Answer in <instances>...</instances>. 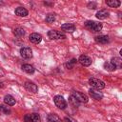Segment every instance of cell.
Returning <instances> with one entry per match:
<instances>
[{"mask_svg":"<svg viewBox=\"0 0 122 122\" xmlns=\"http://www.w3.org/2000/svg\"><path fill=\"white\" fill-rule=\"evenodd\" d=\"M85 27L90 30H93V31H100L102 30V24L94 21H87L85 23Z\"/></svg>","mask_w":122,"mask_h":122,"instance_id":"2","label":"cell"},{"mask_svg":"<svg viewBox=\"0 0 122 122\" xmlns=\"http://www.w3.org/2000/svg\"><path fill=\"white\" fill-rule=\"evenodd\" d=\"M106 4L111 8H117L121 5V2L118 0H107Z\"/></svg>","mask_w":122,"mask_h":122,"instance_id":"21","label":"cell"},{"mask_svg":"<svg viewBox=\"0 0 122 122\" xmlns=\"http://www.w3.org/2000/svg\"><path fill=\"white\" fill-rule=\"evenodd\" d=\"M111 63L113 64L116 67V69H119V68L122 67V60L119 57H112L111 59Z\"/></svg>","mask_w":122,"mask_h":122,"instance_id":"19","label":"cell"},{"mask_svg":"<svg viewBox=\"0 0 122 122\" xmlns=\"http://www.w3.org/2000/svg\"><path fill=\"white\" fill-rule=\"evenodd\" d=\"M22 70L25 72L29 73V74H32L34 72V71H35L34 68L31 65H30V64H24V65H22Z\"/></svg>","mask_w":122,"mask_h":122,"instance_id":"17","label":"cell"},{"mask_svg":"<svg viewBox=\"0 0 122 122\" xmlns=\"http://www.w3.org/2000/svg\"><path fill=\"white\" fill-rule=\"evenodd\" d=\"M76 62H77V60H76L75 58H72L71 60H70V61H68V62L66 63V68H67V69H69V70L73 69V67L75 66Z\"/></svg>","mask_w":122,"mask_h":122,"instance_id":"24","label":"cell"},{"mask_svg":"<svg viewBox=\"0 0 122 122\" xmlns=\"http://www.w3.org/2000/svg\"><path fill=\"white\" fill-rule=\"evenodd\" d=\"M29 39H30V41L31 43H33V44H38V43L41 42L42 36H41V34H39V33L33 32V33H31V34L30 35Z\"/></svg>","mask_w":122,"mask_h":122,"instance_id":"9","label":"cell"},{"mask_svg":"<svg viewBox=\"0 0 122 122\" xmlns=\"http://www.w3.org/2000/svg\"><path fill=\"white\" fill-rule=\"evenodd\" d=\"M25 122H40V116L38 113H28L24 116Z\"/></svg>","mask_w":122,"mask_h":122,"instance_id":"6","label":"cell"},{"mask_svg":"<svg viewBox=\"0 0 122 122\" xmlns=\"http://www.w3.org/2000/svg\"><path fill=\"white\" fill-rule=\"evenodd\" d=\"M109 15H110V12L107 10H100L95 14L96 18H98V19H106L109 17Z\"/></svg>","mask_w":122,"mask_h":122,"instance_id":"13","label":"cell"},{"mask_svg":"<svg viewBox=\"0 0 122 122\" xmlns=\"http://www.w3.org/2000/svg\"><path fill=\"white\" fill-rule=\"evenodd\" d=\"M64 120H65L66 122H76V121H75L74 119H72L71 117H68V116H66Z\"/></svg>","mask_w":122,"mask_h":122,"instance_id":"28","label":"cell"},{"mask_svg":"<svg viewBox=\"0 0 122 122\" xmlns=\"http://www.w3.org/2000/svg\"><path fill=\"white\" fill-rule=\"evenodd\" d=\"M4 102H5L7 105H9V106H13V105H15V99H14V97L11 96V95H10V94L5 95V97H4Z\"/></svg>","mask_w":122,"mask_h":122,"instance_id":"16","label":"cell"},{"mask_svg":"<svg viewBox=\"0 0 122 122\" xmlns=\"http://www.w3.org/2000/svg\"><path fill=\"white\" fill-rule=\"evenodd\" d=\"M94 40L98 44H107L110 41V37L108 35H99V36H95Z\"/></svg>","mask_w":122,"mask_h":122,"instance_id":"12","label":"cell"},{"mask_svg":"<svg viewBox=\"0 0 122 122\" xmlns=\"http://www.w3.org/2000/svg\"><path fill=\"white\" fill-rule=\"evenodd\" d=\"M46 21L48 23H53L55 21V16L53 14H48L46 16Z\"/></svg>","mask_w":122,"mask_h":122,"instance_id":"26","label":"cell"},{"mask_svg":"<svg viewBox=\"0 0 122 122\" xmlns=\"http://www.w3.org/2000/svg\"><path fill=\"white\" fill-rule=\"evenodd\" d=\"M89 94H90V96H91L92 98H93V99H95V100H101V99L103 98V94H102L101 92H99L98 91L92 90V89H91V90L89 91Z\"/></svg>","mask_w":122,"mask_h":122,"instance_id":"11","label":"cell"},{"mask_svg":"<svg viewBox=\"0 0 122 122\" xmlns=\"http://www.w3.org/2000/svg\"><path fill=\"white\" fill-rule=\"evenodd\" d=\"M71 95H73L80 103H87L89 101V97L87 94L81 92H77V91H72L71 92Z\"/></svg>","mask_w":122,"mask_h":122,"instance_id":"5","label":"cell"},{"mask_svg":"<svg viewBox=\"0 0 122 122\" xmlns=\"http://www.w3.org/2000/svg\"><path fill=\"white\" fill-rule=\"evenodd\" d=\"M78 61H79V63L81 65H83L85 67H88V66H90L92 64V59L87 55H80Z\"/></svg>","mask_w":122,"mask_h":122,"instance_id":"10","label":"cell"},{"mask_svg":"<svg viewBox=\"0 0 122 122\" xmlns=\"http://www.w3.org/2000/svg\"><path fill=\"white\" fill-rule=\"evenodd\" d=\"M24 86H25L26 90L29 91V92H34V93H35V92H37V91H38V87H37L34 83H32V82L26 81L25 84H24Z\"/></svg>","mask_w":122,"mask_h":122,"instance_id":"8","label":"cell"},{"mask_svg":"<svg viewBox=\"0 0 122 122\" xmlns=\"http://www.w3.org/2000/svg\"><path fill=\"white\" fill-rule=\"evenodd\" d=\"M0 112H2L4 114H10V110L8 107L4 106V105H0Z\"/></svg>","mask_w":122,"mask_h":122,"instance_id":"25","label":"cell"},{"mask_svg":"<svg viewBox=\"0 0 122 122\" xmlns=\"http://www.w3.org/2000/svg\"><path fill=\"white\" fill-rule=\"evenodd\" d=\"M103 67L106 71H113L116 70V67L113 64H112L111 62H105L103 64Z\"/></svg>","mask_w":122,"mask_h":122,"instance_id":"22","label":"cell"},{"mask_svg":"<svg viewBox=\"0 0 122 122\" xmlns=\"http://www.w3.org/2000/svg\"><path fill=\"white\" fill-rule=\"evenodd\" d=\"M1 88H3V84H2V82H0V89Z\"/></svg>","mask_w":122,"mask_h":122,"instance_id":"29","label":"cell"},{"mask_svg":"<svg viewBox=\"0 0 122 122\" xmlns=\"http://www.w3.org/2000/svg\"><path fill=\"white\" fill-rule=\"evenodd\" d=\"M47 119H48V122H63V121L61 120V118H60L58 115L54 114V113L49 114L48 117H47Z\"/></svg>","mask_w":122,"mask_h":122,"instance_id":"18","label":"cell"},{"mask_svg":"<svg viewBox=\"0 0 122 122\" xmlns=\"http://www.w3.org/2000/svg\"><path fill=\"white\" fill-rule=\"evenodd\" d=\"M14 12H15L16 15L21 16V17H26V16L28 15V13H29L28 10H27L25 8H22V7H18V8H16L15 10H14Z\"/></svg>","mask_w":122,"mask_h":122,"instance_id":"15","label":"cell"},{"mask_svg":"<svg viewBox=\"0 0 122 122\" xmlns=\"http://www.w3.org/2000/svg\"><path fill=\"white\" fill-rule=\"evenodd\" d=\"M69 103H70L71 106H72V107H74V108H77V107H79V105H80V102H79L73 95H71V96L69 97Z\"/></svg>","mask_w":122,"mask_h":122,"instance_id":"20","label":"cell"},{"mask_svg":"<svg viewBox=\"0 0 122 122\" xmlns=\"http://www.w3.org/2000/svg\"><path fill=\"white\" fill-rule=\"evenodd\" d=\"M20 55L25 59H30L32 57V51L29 47H23L20 49Z\"/></svg>","mask_w":122,"mask_h":122,"instance_id":"7","label":"cell"},{"mask_svg":"<svg viewBox=\"0 0 122 122\" xmlns=\"http://www.w3.org/2000/svg\"><path fill=\"white\" fill-rule=\"evenodd\" d=\"M89 84H90V86H91L92 88H93V89H95V90H102V89H104V87H105V83H104L102 80L97 79V78H94V77L90 78Z\"/></svg>","mask_w":122,"mask_h":122,"instance_id":"1","label":"cell"},{"mask_svg":"<svg viewBox=\"0 0 122 122\" xmlns=\"http://www.w3.org/2000/svg\"><path fill=\"white\" fill-rule=\"evenodd\" d=\"M53 101H54V104L56 105V107H58V108L61 109V110L66 109L67 106H68L66 100H65L64 97L61 96V95H55V96L53 97Z\"/></svg>","mask_w":122,"mask_h":122,"instance_id":"4","label":"cell"},{"mask_svg":"<svg viewBox=\"0 0 122 122\" xmlns=\"http://www.w3.org/2000/svg\"><path fill=\"white\" fill-rule=\"evenodd\" d=\"M88 7H89V9H92V10H94V9H96V4L95 3H89V5H88Z\"/></svg>","mask_w":122,"mask_h":122,"instance_id":"27","label":"cell"},{"mask_svg":"<svg viewBox=\"0 0 122 122\" xmlns=\"http://www.w3.org/2000/svg\"><path fill=\"white\" fill-rule=\"evenodd\" d=\"M48 36L50 39H65L66 38V34L63 31H59V30H51L48 31Z\"/></svg>","mask_w":122,"mask_h":122,"instance_id":"3","label":"cell"},{"mask_svg":"<svg viewBox=\"0 0 122 122\" xmlns=\"http://www.w3.org/2000/svg\"><path fill=\"white\" fill-rule=\"evenodd\" d=\"M13 34L17 37H22L25 35V30L22 28H15L13 30Z\"/></svg>","mask_w":122,"mask_h":122,"instance_id":"23","label":"cell"},{"mask_svg":"<svg viewBox=\"0 0 122 122\" xmlns=\"http://www.w3.org/2000/svg\"><path fill=\"white\" fill-rule=\"evenodd\" d=\"M61 30L63 31H67V32H72L73 30H75V26L72 24H70V23H66L61 26Z\"/></svg>","mask_w":122,"mask_h":122,"instance_id":"14","label":"cell"}]
</instances>
